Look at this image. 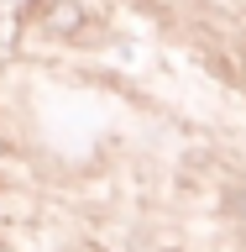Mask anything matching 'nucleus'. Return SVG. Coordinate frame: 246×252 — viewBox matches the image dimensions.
Segmentation results:
<instances>
[{
	"label": "nucleus",
	"instance_id": "nucleus-1",
	"mask_svg": "<svg viewBox=\"0 0 246 252\" xmlns=\"http://www.w3.org/2000/svg\"><path fill=\"white\" fill-rule=\"evenodd\" d=\"M79 27H84V5H79V0H53V5H47V32L74 37Z\"/></svg>",
	"mask_w": 246,
	"mask_h": 252
}]
</instances>
